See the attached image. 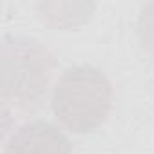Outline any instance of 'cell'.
<instances>
[{"label": "cell", "instance_id": "cell-1", "mask_svg": "<svg viewBox=\"0 0 154 154\" xmlns=\"http://www.w3.org/2000/svg\"><path fill=\"white\" fill-rule=\"evenodd\" d=\"M58 67L54 53L31 36L8 35L0 49V100L2 114L35 112L49 93Z\"/></svg>", "mask_w": 154, "mask_h": 154}, {"label": "cell", "instance_id": "cell-2", "mask_svg": "<svg viewBox=\"0 0 154 154\" xmlns=\"http://www.w3.org/2000/svg\"><path fill=\"white\" fill-rule=\"evenodd\" d=\"M51 109L71 132H93L105 123L112 109V84L93 65L67 67L53 85Z\"/></svg>", "mask_w": 154, "mask_h": 154}, {"label": "cell", "instance_id": "cell-3", "mask_svg": "<svg viewBox=\"0 0 154 154\" xmlns=\"http://www.w3.org/2000/svg\"><path fill=\"white\" fill-rule=\"evenodd\" d=\"M4 154H72V145L60 127L35 120L20 125L9 136Z\"/></svg>", "mask_w": 154, "mask_h": 154}, {"label": "cell", "instance_id": "cell-4", "mask_svg": "<svg viewBox=\"0 0 154 154\" xmlns=\"http://www.w3.org/2000/svg\"><path fill=\"white\" fill-rule=\"evenodd\" d=\"M38 18L51 29L71 31L87 24L96 11L93 2H38L35 6Z\"/></svg>", "mask_w": 154, "mask_h": 154}, {"label": "cell", "instance_id": "cell-5", "mask_svg": "<svg viewBox=\"0 0 154 154\" xmlns=\"http://www.w3.org/2000/svg\"><path fill=\"white\" fill-rule=\"evenodd\" d=\"M136 35H138L141 49L150 58H154V2H147L140 8V15L136 22Z\"/></svg>", "mask_w": 154, "mask_h": 154}]
</instances>
